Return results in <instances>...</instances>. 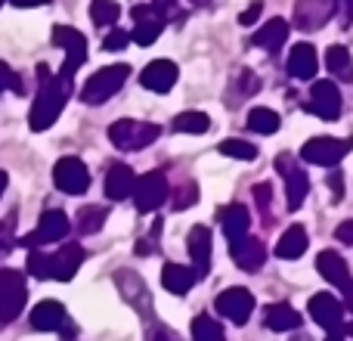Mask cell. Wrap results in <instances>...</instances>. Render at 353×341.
Returning <instances> with one entry per match:
<instances>
[{
    "mask_svg": "<svg viewBox=\"0 0 353 341\" xmlns=\"http://www.w3.org/2000/svg\"><path fill=\"white\" fill-rule=\"evenodd\" d=\"M263 326L273 332H294L301 329V313L292 304H270L263 311Z\"/></svg>",
    "mask_w": 353,
    "mask_h": 341,
    "instance_id": "25",
    "label": "cell"
},
{
    "mask_svg": "<svg viewBox=\"0 0 353 341\" xmlns=\"http://www.w3.org/2000/svg\"><path fill=\"white\" fill-rule=\"evenodd\" d=\"M341 292H344V298H341L344 311H350V313H353V280H350V282H347V286H344V289H341Z\"/></svg>",
    "mask_w": 353,
    "mask_h": 341,
    "instance_id": "50",
    "label": "cell"
},
{
    "mask_svg": "<svg viewBox=\"0 0 353 341\" xmlns=\"http://www.w3.org/2000/svg\"><path fill=\"white\" fill-rule=\"evenodd\" d=\"M10 245H12V217H6V220H0V255Z\"/></svg>",
    "mask_w": 353,
    "mask_h": 341,
    "instance_id": "44",
    "label": "cell"
},
{
    "mask_svg": "<svg viewBox=\"0 0 353 341\" xmlns=\"http://www.w3.org/2000/svg\"><path fill=\"white\" fill-rule=\"evenodd\" d=\"M288 22L285 19H270L267 25H263L261 31H257L251 41L257 43V47H263V50H270V53H276V50H282V43H285V37H288Z\"/></svg>",
    "mask_w": 353,
    "mask_h": 341,
    "instance_id": "28",
    "label": "cell"
},
{
    "mask_svg": "<svg viewBox=\"0 0 353 341\" xmlns=\"http://www.w3.org/2000/svg\"><path fill=\"white\" fill-rule=\"evenodd\" d=\"M304 251H307V230L301 224H292L279 236V242H276V255H279L282 261H298Z\"/></svg>",
    "mask_w": 353,
    "mask_h": 341,
    "instance_id": "26",
    "label": "cell"
},
{
    "mask_svg": "<svg viewBox=\"0 0 353 341\" xmlns=\"http://www.w3.org/2000/svg\"><path fill=\"white\" fill-rule=\"evenodd\" d=\"M180 78V68L171 59H155L140 72V84L152 93H168Z\"/></svg>",
    "mask_w": 353,
    "mask_h": 341,
    "instance_id": "17",
    "label": "cell"
},
{
    "mask_svg": "<svg viewBox=\"0 0 353 341\" xmlns=\"http://www.w3.org/2000/svg\"><path fill=\"white\" fill-rule=\"evenodd\" d=\"M192 341H226V332L214 317L199 313V317L192 320Z\"/></svg>",
    "mask_w": 353,
    "mask_h": 341,
    "instance_id": "33",
    "label": "cell"
},
{
    "mask_svg": "<svg viewBox=\"0 0 353 341\" xmlns=\"http://www.w3.org/2000/svg\"><path fill=\"white\" fill-rule=\"evenodd\" d=\"M25 298H28V286L19 270H0V326L12 323L22 313Z\"/></svg>",
    "mask_w": 353,
    "mask_h": 341,
    "instance_id": "5",
    "label": "cell"
},
{
    "mask_svg": "<svg viewBox=\"0 0 353 341\" xmlns=\"http://www.w3.org/2000/svg\"><path fill=\"white\" fill-rule=\"evenodd\" d=\"M81 264H84V249H81L78 242H68V245H62L59 251H53V255L47 257L50 280L68 282L74 273H78V267H81Z\"/></svg>",
    "mask_w": 353,
    "mask_h": 341,
    "instance_id": "15",
    "label": "cell"
},
{
    "mask_svg": "<svg viewBox=\"0 0 353 341\" xmlns=\"http://www.w3.org/2000/svg\"><path fill=\"white\" fill-rule=\"evenodd\" d=\"M146 341H183V338L176 335L174 329H168L165 323H152L146 332Z\"/></svg>",
    "mask_w": 353,
    "mask_h": 341,
    "instance_id": "42",
    "label": "cell"
},
{
    "mask_svg": "<svg viewBox=\"0 0 353 341\" xmlns=\"http://www.w3.org/2000/svg\"><path fill=\"white\" fill-rule=\"evenodd\" d=\"M199 202V186L192 180H183L174 193V211H183V208H192Z\"/></svg>",
    "mask_w": 353,
    "mask_h": 341,
    "instance_id": "38",
    "label": "cell"
},
{
    "mask_svg": "<svg viewBox=\"0 0 353 341\" xmlns=\"http://www.w3.org/2000/svg\"><path fill=\"white\" fill-rule=\"evenodd\" d=\"M174 130H180V134H208L211 130V118L205 112H180L174 118Z\"/></svg>",
    "mask_w": 353,
    "mask_h": 341,
    "instance_id": "35",
    "label": "cell"
},
{
    "mask_svg": "<svg viewBox=\"0 0 353 341\" xmlns=\"http://www.w3.org/2000/svg\"><path fill=\"white\" fill-rule=\"evenodd\" d=\"M12 78H16V72H12L6 62H0V93L10 90V87H12Z\"/></svg>",
    "mask_w": 353,
    "mask_h": 341,
    "instance_id": "48",
    "label": "cell"
},
{
    "mask_svg": "<svg viewBox=\"0 0 353 341\" xmlns=\"http://www.w3.org/2000/svg\"><path fill=\"white\" fill-rule=\"evenodd\" d=\"M214 307H217V313L223 320H230L232 326H245L251 320V313H254V295L248 292V289H223V292L217 295V301H214Z\"/></svg>",
    "mask_w": 353,
    "mask_h": 341,
    "instance_id": "9",
    "label": "cell"
},
{
    "mask_svg": "<svg viewBox=\"0 0 353 341\" xmlns=\"http://www.w3.org/2000/svg\"><path fill=\"white\" fill-rule=\"evenodd\" d=\"M161 31H165V19L161 16H146V19H134V31H130V37H134L140 47H149V43L159 41Z\"/></svg>",
    "mask_w": 353,
    "mask_h": 341,
    "instance_id": "30",
    "label": "cell"
},
{
    "mask_svg": "<svg viewBox=\"0 0 353 341\" xmlns=\"http://www.w3.org/2000/svg\"><path fill=\"white\" fill-rule=\"evenodd\" d=\"M325 68H329L332 78L338 81H353V59L347 53V47H329V53H325Z\"/></svg>",
    "mask_w": 353,
    "mask_h": 341,
    "instance_id": "29",
    "label": "cell"
},
{
    "mask_svg": "<svg viewBox=\"0 0 353 341\" xmlns=\"http://www.w3.org/2000/svg\"><path fill=\"white\" fill-rule=\"evenodd\" d=\"M316 270H319V276H323L325 282H332L335 289H344L350 282V267H347V261H344L338 251H319V257H316Z\"/></svg>",
    "mask_w": 353,
    "mask_h": 341,
    "instance_id": "21",
    "label": "cell"
},
{
    "mask_svg": "<svg viewBox=\"0 0 353 341\" xmlns=\"http://www.w3.org/2000/svg\"><path fill=\"white\" fill-rule=\"evenodd\" d=\"M189 257H192V273L195 280H205L211 270V230L195 224L189 230Z\"/></svg>",
    "mask_w": 353,
    "mask_h": 341,
    "instance_id": "18",
    "label": "cell"
},
{
    "mask_svg": "<svg viewBox=\"0 0 353 341\" xmlns=\"http://www.w3.org/2000/svg\"><path fill=\"white\" fill-rule=\"evenodd\" d=\"M310 317L316 326H323L325 332L341 329L344 326V304L341 298H335L332 292H316L310 298Z\"/></svg>",
    "mask_w": 353,
    "mask_h": 341,
    "instance_id": "14",
    "label": "cell"
},
{
    "mask_svg": "<svg viewBox=\"0 0 353 341\" xmlns=\"http://www.w3.org/2000/svg\"><path fill=\"white\" fill-rule=\"evenodd\" d=\"M43 3H50V0H12V6H19V10H34V6Z\"/></svg>",
    "mask_w": 353,
    "mask_h": 341,
    "instance_id": "51",
    "label": "cell"
},
{
    "mask_svg": "<svg viewBox=\"0 0 353 341\" xmlns=\"http://www.w3.org/2000/svg\"><path fill=\"white\" fill-rule=\"evenodd\" d=\"M251 195L257 199V208H261L263 220H270V205H273V186H270V183H257V186H251Z\"/></svg>",
    "mask_w": 353,
    "mask_h": 341,
    "instance_id": "40",
    "label": "cell"
},
{
    "mask_svg": "<svg viewBox=\"0 0 353 341\" xmlns=\"http://www.w3.org/2000/svg\"><path fill=\"white\" fill-rule=\"evenodd\" d=\"M232 84H236V90H230V103H226L230 109L242 106L245 97H251V93L261 90V81L254 78V72H251V68H242V72H239V78H232Z\"/></svg>",
    "mask_w": 353,
    "mask_h": 341,
    "instance_id": "31",
    "label": "cell"
},
{
    "mask_svg": "<svg viewBox=\"0 0 353 341\" xmlns=\"http://www.w3.org/2000/svg\"><path fill=\"white\" fill-rule=\"evenodd\" d=\"M130 43V35L124 28H112L109 35L103 37V50H112V53H115V50H124Z\"/></svg>",
    "mask_w": 353,
    "mask_h": 341,
    "instance_id": "41",
    "label": "cell"
},
{
    "mask_svg": "<svg viewBox=\"0 0 353 341\" xmlns=\"http://www.w3.org/2000/svg\"><path fill=\"white\" fill-rule=\"evenodd\" d=\"M292 341H310V335H304L301 329H294V338H292Z\"/></svg>",
    "mask_w": 353,
    "mask_h": 341,
    "instance_id": "53",
    "label": "cell"
},
{
    "mask_svg": "<svg viewBox=\"0 0 353 341\" xmlns=\"http://www.w3.org/2000/svg\"><path fill=\"white\" fill-rule=\"evenodd\" d=\"M335 16L341 28H350L353 22V0H335Z\"/></svg>",
    "mask_w": 353,
    "mask_h": 341,
    "instance_id": "43",
    "label": "cell"
},
{
    "mask_svg": "<svg viewBox=\"0 0 353 341\" xmlns=\"http://www.w3.org/2000/svg\"><path fill=\"white\" fill-rule=\"evenodd\" d=\"M62 323H65V307L53 298L41 301V304L31 311V326H34L37 332H59Z\"/></svg>",
    "mask_w": 353,
    "mask_h": 341,
    "instance_id": "24",
    "label": "cell"
},
{
    "mask_svg": "<svg viewBox=\"0 0 353 341\" xmlns=\"http://www.w3.org/2000/svg\"><path fill=\"white\" fill-rule=\"evenodd\" d=\"M115 282H118V289H121V295H124V301H128L130 307H137V311L146 317L149 311H152V304H149V289L143 286V280L137 273H130V270H118L115 273Z\"/></svg>",
    "mask_w": 353,
    "mask_h": 341,
    "instance_id": "19",
    "label": "cell"
},
{
    "mask_svg": "<svg viewBox=\"0 0 353 341\" xmlns=\"http://www.w3.org/2000/svg\"><path fill=\"white\" fill-rule=\"evenodd\" d=\"M230 257L245 273H254V270H261L263 261H267V245L254 236H242V239H236V242H230Z\"/></svg>",
    "mask_w": 353,
    "mask_h": 341,
    "instance_id": "16",
    "label": "cell"
},
{
    "mask_svg": "<svg viewBox=\"0 0 353 341\" xmlns=\"http://www.w3.org/2000/svg\"><path fill=\"white\" fill-rule=\"evenodd\" d=\"M168 195H171V183H168L165 170H149V174L137 177V186H134L137 211H143V214L159 211L168 202Z\"/></svg>",
    "mask_w": 353,
    "mask_h": 341,
    "instance_id": "6",
    "label": "cell"
},
{
    "mask_svg": "<svg viewBox=\"0 0 353 341\" xmlns=\"http://www.w3.org/2000/svg\"><path fill=\"white\" fill-rule=\"evenodd\" d=\"M195 282L199 280H195L192 267H183V264H165V270H161V286H165L171 295H186Z\"/></svg>",
    "mask_w": 353,
    "mask_h": 341,
    "instance_id": "27",
    "label": "cell"
},
{
    "mask_svg": "<svg viewBox=\"0 0 353 341\" xmlns=\"http://www.w3.org/2000/svg\"><path fill=\"white\" fill-rule=\"evenodd\" d=\"M53 43L65 50V62H62L59 81L65 87H72V78L81 66L87 62V37L78 28H68V25H56L53 28Z\"/></svg>",
    "mask_w": 353,
    "mask_h": 341,
    "instance_id": "4",
    "label": "cell"
},
{
    "mask_svg": "<svg viewBox=\"0 0 353 341\" xmlns=\"http://www.w3.org/2000/svg\"><path fill=\"white\" fill-rule=\"evenodd\" d=\"M128 75H130V66H124V62L99 68L93 78H87L84 90H81V99H84L87 106H103L105 99H112L118 90H121Z\"/></svg>",
    "mask_w": 353,
    "mask_h": 341,
    "instance_id": "3",
    "label": "cell"
},
{
    "mask_svg": "<svg viewBox=\"0 0 353 341\" xmlns=\"http://www.w3.org/2000/svg\"><path fill=\"white\" fill-rule=\"evenodd\" d=\"M134 186H137V174L134 168L128 165H112L105 170V195L115 202L128 199V195H134Z\"/></svg>",
    "mask_w": 353,
    "mask_h": 341,
    "instance_id": "22",
    "label": "cell"
},
{
    "mask_svg": "<svg viewBox=\"0 0 353 341\" xmlns=\"http://www.w3.org/2000/svg\"><path fill=\"white\" fill-rule=\"evenodd\" d=\"M68 230H72V224H68V214L65 211H43L41 220H37V230L28 233V236H22L19 242L25 245V249H41V245H50V242H59V239L68 236Z\"/></svg>",
    "mask_w": 353,
    "mask_h": 341,
    "instance_id": "8",
    "label": "cell"
},
{
    "mask_svg": "<svg viewBox=\"0 0 353 341\" xmlns=\"http://www.w3.org/2000/svg\"><path fill=\"white\" fill-rule=\"evenodd\" d=\"M261 10H263V3H251L248 10H245L242 16H239V22H242V25H254V22H257V16H261Z\"/></svg>",
    "mask_w": 353,
    "mask_h": 341,
    "instance_id": "47",
    "label": "cell"
},
{
    "mask_svg": "<svg viewBox=\"0 0 353 341\" xmlns=\"http://www.w3.org/2000/svg\"><path fill=\"white\" fill-rule=\"evenodd\" d=\"M335 236H338V242H344V245H353V220H344V224H338Z\"/></svg>",
    "mask_w": 353,
    "mask_h": 341,
    "instance_id": "46",
    "label": "cell"
},
{
    "mask_svg": "<svg viewBox=\"0 0 353 341\" xmlns=\"http://www.w3.org/2000/svg\"><path fill=\"white\" fill-rule=\"evenodd\" d=\"M217 149L226 155V159H239V162L257 159V146H251V143H245V140H223Z\"/></svg>",
    "mask_w": 353,
    "mask_h": 341,
    "instance_id": "37",
    "label": "cell"
},
{
    "mask_svg": "<svg viewBox=\"0 0 353 341\" xmlns=\"http://www.w3.org/2000/svg\"><path fill=\"white\" fill-rule=\"evenodd\" d=\"M3 189H6V174L0 170V195H3Z\"/></svg>",
    "mask_w": 353,
    "mask_h": 341,
    "instance_id": "54",
    "label": "cell"
},
{
    "mask_svg": "<svg viewBox=\"0 0 353 341\" xmlns=\"http://www.w3.org/2000/svg\"><path fill=\"white\" fill-rule=\"evenodd\" d=\"M161 128L149 121H134V118H118L115 124L109 128V140L115 149L121 153H137V149H146L159 140Z\"/></svg>",
    "mask_w": 353,
    "mask_h": 341,
    "instance_id": "2",
    "label": "cell"
},
{
    "mask_svg": "<svg viewBox=\"0 0 353 341\" xmlns=\"http://www.w3.org/2000/svg\"><path fill=\"white\" fill-rule=\"evenodd\" d=\"M344 109L341 90H338L332 81H313L310 87V99H307V112H313L323 121H335Z\"/></svg>",
    "mask_w": 353,
    "mask_h": 341,
    "instance_id": "12",
    "label": "cell"
},
{
    "mask_svg": "<svg viewBox=\"0 0 353 341\" xmlns=\"http://www.w3.org/2000/svg\"><path fill=\"white\" fill-rule=\"evenodd\" d=\"M152 6L161 12V16H165V22H168V19H180V16H176V0H152Z\"/></svg>",
    "mask_w": 353,
    "mask_h": 341,
    "instance_id": "45",
    "label": "cell"
},
{
    "mask_svg": "<svg viewBox=\"0 0 353 341\" xmlns=\"http://www.w3.org/2000/svg\"><path fill=\"white\" fill-rule=\"evenodd\" d=\"M72 93V87H65L59 81V75H53L47 66H37V93H34V103H31V115L28 124L31 130H47L56 124V118L62 115L65 109V99Z\"/></svg>",
    "mask_w": 353,
    "mask_h": 341,
    "instance_id": "1",
    "label": "cell"
},
{
    "mask_svg": "<svg viewBox=\"0 0 353 341\" xmlns=\"http://www.w3.org/2000/svg\"><path fill=\"white\" fill-rule=\"evenodd\" d=\"M53 183H56V189L65 195H84L87 189H90V170H87V165L81 159L65 155V159L56 162Z\"/></svg>",
    "mask_w": 353,
    "mask_h": 341,
    "instance_id": "7",
    "label": "cell"
},
{
    "mask_svg": "<svg viewBox=\"0 0 353 341\" xmlns=\"http://www.w3.org/2000/svg\"><path fill=\"white\" fill-rule=\"evenodd\" d=\"M118 16H121V6H118L115 0H93L90 3V19H93V25H99V28L115 25Z\"/></svg>",
    "mask_w": 353,
    "mask_h": 341,
    "instance_id": "36",
    "label": "cell"
},
{
    "mask_svg": "<svg viewBox=\"0 0 353 341\" xmlns=\"http://www.w3.org/2000/svg\"><path fill=\"white\" fill-rule=\"evenodd\" d=\"M316 72H319L316 50H313L310 43H298V47H292V53H288V75H292L294 81H313Z\"/></svg>",
    "mask_w": 353,
    "mask_h": 341,
    "instance_id": "20",
    "label": "cell"
},
{
    "mask_svg": "<svg viewBox=\"0 0 353 341\" xmlns=\"http://www.w3.org/2000/svg\"><path fill=\"white\" fill-rule=\"evenodd\" d=\"M341 170H335V174H329V189H332V193H335V199H341V195H344V180H341Z\"/></svg>",
    "mask_w": 353,
    "mask_h": 341,
    "instance_id": "49",
    "label": "cell"
},
{
    "mask_svg": "<svg viewBox=\"0 0 353 341\" xmlns=\"http://www.w3.org/2000/svg\"><path fill=\"white\" fill-rule=\"evenodd\" d=\"M335 16V0H298L294 3V25L301 31H319Z\"/></svg>",
    "mask_w": 353,
    "mask_h": 341,
    "instance_id": "13",
    "label": "cell"
},
{
    "mask_svg": "<svg viewBox=\"0 0 353 341\" xmlns=\"http://www.w3.org/2000/svg\"><path fill=\"white\" fill-rule=\"evenodd\" d=\"M276 170H279L282 177H285V199H288V211H298L301 205H304L307 193H310V177H307L304 168H298L292 162V155L282 153L279 159H276Z\"/></svg>",
    "mask_w": 353,
    "mask_h": 341,
    "instance_id": "11",
    "label": "cell"
},
{
    "mask_svg": "<svg viewBox=\"0 0 353 341\" xmlns=\"http://www.w3.org/2000/svg\"><path fill=\"white\" fill-rule=\"evenodd\" d=\"M220 226H223V236L230 239V242H236V239L248 236V226H251V214L245 205H226L220 208Z\"/></svg>",
    "mask_w": 353,
    "mask_h": 341,
    "instance_id": "23",
    "label": "cell"
},
{
    "mask_svg": "<svg viewBox=\"0 0 353 341\" xmlns=\"http://www.w3.org/2000/svg\"><path fill=\"white\" fill-rule=\"evenodd\" d=\"M248 130H254V134H276L279 130V115H276L273 109H263V106H257V109L248 112Z\"/></svg>",
    "mask_w": 353,
    "mask_h": 341,
    "instance_id": "34",
    "label": "cell"
},
{
    "mask_svg": "<svg viewBox=\"0 0 353 341\" xmlns=\"http://www.w3.org/2000/svg\"><path fill=\"white\" fill-rule=\"evenodd\" d=\"M0 6H3V0H0Z\"/></svg>",
    "mask_w": 353,
    "mask_h": 341,
    "instance_id": "56",
    "label": "cell"
},
{
    "mask_svg": "<svg viewBox=\"0 0 353 341\" xmlns=\"http://www.w3.org/2000/svg\"><path fill=\"white\" fill-rule=\"evenodd\" d=\"M325 341H344V329H332V332H329V338H325Z\"/></svg>",
    "mask_w": 353,
    "mask_h": 341,
    "instance_id": "52",
    "label": "cell"
},
{
    "mask_svg": "<svg viewBox=\"0 0 353 341\" xmlns=\"http://www.w3.org/2000/svg\"><path fill=\"white\" fill-rule=\"evenodd\" d=\"M47 251L41 249H28V273L37 280H50V267H47Z\"/></svg>",
    "mask_w": 353,
    "mask_h": 341,
    "instance_id": "39",
    "label": "cell"
},
{
    "mask_svg": "<svg viewBox=\"0 0 353 341\" xmlns=\"http://www.w3.org/2000/svg\"><path fill=\"white\" fill-rule=\"evenodd\" d=\"M353 143L350 140H335V137H313V140L304 143L301 149V159L310 162V165H319V168H332L350 153Z\"/></svg>",
    "mask_w": 353,
    "mask_h": 341,
    "instance_id": "10",
    "label": "cell"
},
{
    "mask_svg": "<svg viewBox=\"0 0 353 341\" xmlns=\"http://www.w3.org/2000/svg\"><path fill=\"white\" fill-rule=\"evenodd\" d=\"M105 217H109V211H105L103 205H87V208H81L78 211V220H74V224H78V233L93 236V233L103 230Z\"/></svg>",
    "mask_w": 353,
    "mask_h": 341,
    "instance_id": "32",
    "label": "cell"
},
{
    "mask_svg": "<svg viewBox=\"0 0 353 341\" xmlns=\"http://www.w3.org/2000/svg\"><path fill=\"white\" fill-rule=\"evenodd\" d=\"M192 3H199V6H208V3H211V0H192Z\"/></svg>",
    "mask_w": 353,
    "mask_h": 341,
    "instance_id": "55",
    "label": "cell"
}]
</instances>
